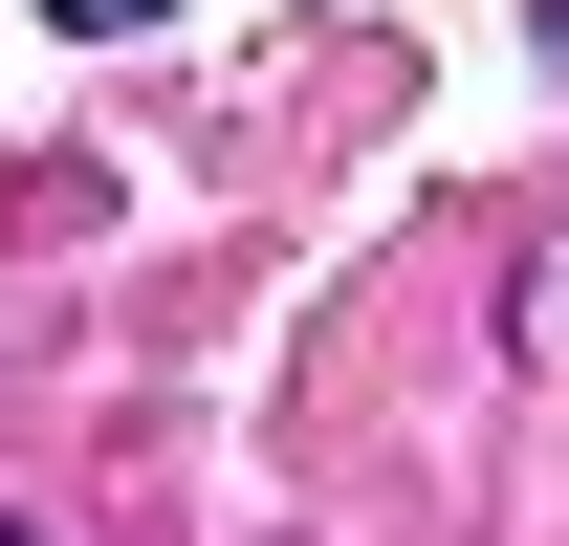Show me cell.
<instances>
[{
	"instance_id": "cell-2",
	"label": "cell",
	"mask_w": 569,
	"mask_h": 546,
	"mask_svg": "<svg viewBox=\"0 0 569 546\" xmlns=\"http://www.w3.org/2000/svg\"><path fill=\"white\" fill-rule=\"evenodd\" d=\"M548 44H569V0H548Z\"/></svg>"
},
{
	"instance_id": "cell-1",
	"label": "cell",
	"mask_w": 569,
	"mask_h": 546,
	"mask_svg": "<svg viewBox=\"0 0 569 546\" xmlns=\"http://www.w3.org/2000/svg\"><path fill=\"white\" fill-rule=\"evenodd\" d=\"M44 22H67V44H110V22H153V0H44Z\"/></svg>"
},
{
	"instance_id": "cell-3",
	"label": "cell",
	"mask_w": 569,
	"mask_h": 546,
	"mask_svg": "<svg viewBox=\"0 0 569 546\" xmlns=\"http://www.w3.org/2000/svg\"><path fill=\"white\" fill-rule=\"evenodd\" d=\"M0 546H44V525H0Z\"/></svg>"
}]
</instances>
